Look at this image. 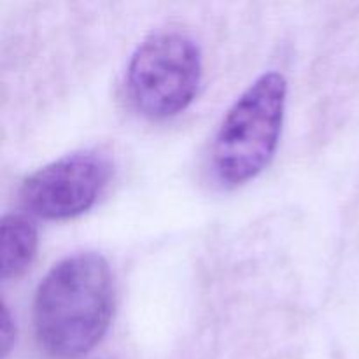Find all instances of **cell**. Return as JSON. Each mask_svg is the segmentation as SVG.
<instances>
[{
	"instance_id": "3957f363",
	"label": "cell",
	"mask_w": 359,
	"mask_h": 359,
	"mask_svg": "<svg viewBox=\"0 0 359 359\" xmlns=\"http://www.w3.org/2000/svg\"><path fill=\"white\" fill-rule=\"evenodd\" d=\"M202 51L184 32L160 30L144 39L126 67V90L140 114L153 119L184 111L202 81Z\"/></svg>"
},
{
	"instance_id": "277c9868",
	"label": "cell",
	"mask_w": 359,
	"mask_h": 359,
	"mask_svg": "<svg viewBox=\"0 0 359 359\" xmlns=\"http://www.w3.org/2000/svg\"><path fill=\"white\" fill-rule=\"evenodd\" d=\"M111 161L95 151L67 154L23 181L20 196L44 219H70L86 212L111 179Z\"/></svg>"
},
{
	"instance_id": "8992f818",
	"label": "cell",
	"mask_w": 359,
	"mask_h": 359,
	"mask_svg": "<svg viewBox=\"0 0 359 359\" xmlns=\"http://www.w3.org/2000/svg\"><path fill=\"white\" fill-rule=\"evenodd\" d=\"M14 340H16V325H14L9 307L4 304L2 316H0V351H2V358H6L11 353Z\"/></svg>"
},
{
	"instance_id": "6da1fadb",
	"label": "cell",
	"mask_w": 359,
	"mask_h": 359,
	"mask_svg": "<svg viewBox=\"0 0 359 359\" xmlns=\"http://www.w3.org/2000/svg\"><path fill=\"white\" fill-rule=\"evenodd\" d=\"M114 307L109 263L98 252H76L51 266L34 298L39 344L56 358H77L105 335Z\"/></svg>"
},
{
	"instance_id": "5b68a950",
	"label": "cell",
	"mask_w": 359,
	"mask_h": 359,
	"mask_svg": "<svg viewBox=\"0 0 359 359\" xmlns=\"http://www.w3.org/2000/svg\"><path fill=\"white\" fill-rule=\"evenodd\" d=\"M37 251V228L23 214H6L0 223V273L2 279L21 276Z\"/></svg>"
},
{
	"instance_id": "7a4b0ae2",
	"label": "cell",
	"mask_w": 359,
	"mask_h": 359,
	"mask_svg": "<svg viewBox=\"0 0 359 359\" xmlns=\"http://www.w3.org/2000/svg\"><path fill=\"white\" fill-rule=\"evenodd\" d=\"M286 95V77L265 72L228 109L212 146V167L223 184H244L272 160L283 130Z\"/></svg>"
}]
</instances>
